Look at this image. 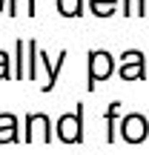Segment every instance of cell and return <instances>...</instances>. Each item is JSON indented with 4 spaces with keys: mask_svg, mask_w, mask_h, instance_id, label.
<instances>
[{
    "mask_svg": "<svg viewBox=\"0 0 149 155\" xmlns=\"http://www.w3.org/2000/svg\"><path fill=\"white\" fill-rule=\"evenodd\" d=\"M112 72H115V58L106 49H92L89 52V83H86V89L95 92V83L112 78Z\"/></svg>",
    "mask_w": 149,
    "mask_h": 155,
    "instance_id": "1",
    "label": "cell"
},
{
    "mask_svg": "<svg viewBox=\"0 0 149 155\" xmlns=\"http://www.w3.org/2000/svg\"><path fill=\"white\" fill-rule=\"evenodd\" d=\"M55 129H57V138H60L63 144H80L83 141V106L77 104L75 112L60 115Z\"/></svg>",
    "mask_w": 149,
    "mask_h": 155,
    "instance_id": "2",
    "label": "cell"
},
{
    "mask_svg": "<svg viewBox=\"0 0 149 155\" xmlns=\"http://www.w3.org/2000/svg\"><path fill=\"white\" fill-rule=\"evenodd\" d=\"M118 75H121L123 81H144V78H149L146 55L141 49H126L121 55V63H118Z\"/></svg>",
    "mask_w": 149,
    "mask_h": 155,
    "instance_id": "3",
    "label": "cell"
},
{
    "mask_svg": "<svg viewBox=\"0 0 149 155\" xmlns=\"http://www.w3.org/2000/svg\"><path fill=\"white\" fill-rule=\"evenodd\" d=\"M34 141H43V144L52 141V121L40 112L26 115V144H34Z\"/></svg>",
    "mask_w": 149,
    "mask_h": 155,
    "instance_id": "4",
    "label": "cell"
},
{
    "mask_svg": "<svg viewBox=\"0 0 149 155\" xmlns=\"http://www.w3.org/2000/svg\"><path fill=\"white\" fill-rule=\"evenodd\" d=\"M121 138L123 141H129V144H141V141H146L149 138V121L144 115H126L123 118V124H121Z\"/></svg>",
    "mask_w": 149,
    "mask_h": 155,
    "instance_id": "5",
    "label": "cell"
},
{
    "mask_svg": "<svg viewBox=\"0 0 149 155\" xmlns=\"http://www.w3.org/2000/svg\"><path fill=\"white\" fill-rule=\"evenodd\" d=\"M63 61H66V52H60V55H57V61H49V55H46V52H40V63H43L46 75H49V81L43 83V92H52V89H55L57 75H60V69H63Z\"/></svg>",
    "mask_w": 149,
    "mask_h": 155,
    "instance_id": "6",
    "label": "cell"
},
{
    "mask_svg": "<svg viewBox=\"0 0 149 155\" xmlns=\"http://www.w3.org/2000/svg\"><path fill=\"white\" fill-rule=\"evenodd\" d=\"M20 132H17V118L11 112H0V144H17Z\"/></svg>",
    "mask_w": 149,
    "mask_h": 155,
    "instance_id": "7",
    "label": "cell"
},
{
    "mask_svg": "<svg viewBox=\"0 0 149 155\" xmlns=\"http://www.w3.org/2000/svg\"><path fill=\"white\" fill-rule=\"evenodd\" d=\"M118 109H121V101H112L109 109H106V141L115 144L118 132H115V118H118Z\"/></svg>",
    "mask_w": 149,
    "mask_h": 155,
    "instance_id": "8",
    "label": "cell"
},
{
    "mask_svg": "<svg viewBox=\"0 0 149 155\" xmlns=\"http://www.w3.org/2000/svg\"><path fill=\"white\" fill-rule=\"evenodd\" d=\"M9 15L11 17H17V15L34 17V0H9Z\"/></svg>",
    "mask_w": 149,
    "mask_h": 155,
    "instance_id": "9",
    "label": "cell"
},
{
    "mask_svg": "<svg viewBox=\"0 0 149 155\" xmlns=\"http://www.w3.org/2000/svg\"><path fill=\"white\" fill-rule=\"evenodd\" d=\"M15 52H17V61H15L17 69H15V78H17V81H23V78H26V69H29V66H26V52H29V49H26V40H17Z\"/></svg>",
    "mask_w": 149,
    "mask_h": 155,
    "instance_id": "10",
    "label": "cell"
},
{
    "mask_svg": "<svg viewBox=\"0 0 149 155\" xmlns=\"http://www.w3.org/2000/svg\"><path fill=\"white\" fill-rule=\"evenodd\" d=\"M57 12H60L63 17H80L83 0H57Z\"/></svg>",
    "mask_w": 149,
    "mask_h": 155,
    "instance_id": "11",
    "label": "cell"
},
{
    "mask_svg": "<svg viewBox=\"0 0 149 155\" xmlns=\"http://www.w3.org/2000/svg\"><path fill=\"white\" fill-rule=\"evenodd\" d=\"M89 6H92V12H95L98 17H109L112 12H115L118 0H89Z\"/></svg>",
    "mask_w": 149,
    "mask_h": 155,
    "instance_id": "12",
    "label": "cell"
},
{
    "mask_svg": "<svg viewBox=\"0 0 149 155\" xmlns=\"http://www.w3.org/2000/svg\"><path fill=\"white\" fill-rule=\"evenodd\" d=\"M0 78H3V81L6 78H15V72L9 69V55H6L3 49H0Z\"/></svg>",
    "mask_w": 149,
    "mask_h": 155,
    "instance_id": "13",
    "label": "cell"
},
{
    "mask_svg": "<svg viewBox=\"0 0 149 155\" xmlns=\"http://www.w3.org/2000/svg\"><path fill=\"white\" fill-rule=\"evenodd\" d=\"M0 12H3V0H0Z\"/></svg>",
    "mask_w": 149,
    "mask_h": 155,
    "instance_id": "14",
    "label": "cell"
}]
</instances>
